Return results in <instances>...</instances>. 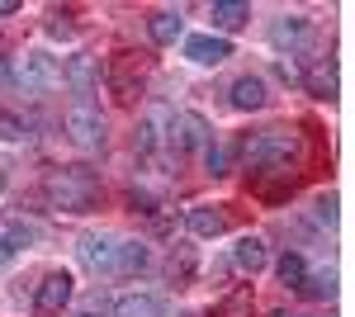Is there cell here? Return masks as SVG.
Listing matches in <instances>:
<instances>
[{
  "instance_id": "cell-12",
  "label": "cell",
  "mask_w": 355,
  "mask_h": 317,
  "mask_svg": "<svg viewBox=\"0 0 355 317\" xmlns=\"http://www.w3.org/2000/svg\"><path fill=\"white\" fill-rule=\"evenodd\" d=\"M114 256H119L114 237H81V261L90 270H114Z\"/></svg>"
},
{
  "instance_id": "cell-13",
  "label": "cell",
  "mask_w": 355,
  "mask_h": 317,
  "mask_svg": "<svg viewBox=\"0 0 355 317\" xmlns=\"http://www.w3.org/2000/svg\"><path fill=\"white\" fill-rule=\"evenodd\" d=\"M266 261H270V256H266V241H261V237H242V241H237V251H232V265H237L242 275L266 270Z\"/></svg>"
},
{
  "instance_id": "cell-6",
  "label": "cell",
  "mask_w": 355,
  "mask_h": 317,
  "mask_svg": "<svg viewBox=\"0 0 355 317\" xmlns=\"http://www.w3.org/2000/svg\"><path fill=\"white\" fill-rule=\"evenodd\" d=\"M185 223H190L194 237H223V232L237 223V213L227 209V204H194V209L185 213Z\"/></svg>"
},
{
  "instance_id": "cell-22",
  "label": "cell",
  "mask_w": 355,
  "mask_h": 317,
  "mask_svg": "<svg viewBox=\"0 0 355 317\" xmlns=\"http://www.w3.org/2000/svg\"><path fill=\"white\" fill-rule=\"evenodd\" d=\"M331 289H336L331 270H318V275H303V284H299V293H308V298H331Z\"/></svg>"
},
{
  "instance_id": "cell-10",
  "label": "cell",
  "mask_w": 355,
  "mask_h": 317,
  "mask_svg": "<svg viewBox=\"0 0 355 317\" xmlns=\"http://www.w3.org/2000/svg\"><path fill=\"white\" fill-rule=\"evenodd\" d=\"M185 57L199 62V67H218V62L232 57V43L218 38V33H194V38H185Z\"/></svg>"
},
{
  "instance_id": "cell-11",
  "label": "cell",
  "mask_w": 355,
  "mask_h": 317,
  "mask_svg": "<svg viewBox=\"0 0 355 317\" xmlns=\"http://www.w3.org/2000/svg\"><path fill=\"white\" fill-rule=\"evenodd\" d=\"M166 303L157 293H123L119 303H114V317H162Z\"/></svg>"
},
{
  "instance_id": "cell-20",
  "label": "cell",
  "mask_w": 355,
  "mask_h": 317,
  "mask_svg": "<svg viewBox=\"0 0 355 317\" xmlns=\"http://www.w3.org/2000/svg\"><path fill=\"white\" fill-rule=\"evenodd\" d=\"M275 275H279V284H284V289H299L303 275H308V265H303L299 251H284V256H279V265H275Z\"/></svg>"
},
{
  "instance_id": "cell-28",
  "label": "cell",
  "mask_w": 355,
  "mask_h": 317,
  "mask_svg": "<svg viewBox=\"0 0 355 317\" xmlns=\"http://www.w3.org/2000/svg\"><path fill=\"white\" fill-rule=\"evenodd\" d=\"M15 10H19L15 0H0V15H15Z\"/></svg>"
},
{
  "instance_id": "cell-8",
  "label": "cell",
  "mask_w": 355,
  "mask_h": 317,
  "mask_svg": "<svg viewBox=\"0 0 355 317\" xmlns=\"http://www.w3.org/2000/svg\"><path fill=\"white\" fill-rule=\"evenodd\" d=\"M67 303H71V275H67V270H57V275H48V280L38 284L33 308H38V317H57Z\"/></svg>"
},
{
  "instance_id": "cell-3",
  "label": "cell",
  "mask_w": 355,
  "mask_h": 317,
  "mask_svg": "<svg viewBox=\"0 0 355 317\" xmlns=\"http://www.w3.org/2000/svg\"><path fill=\"white\" fill-rule=\"evenodd\" d=\"M147 71H152V57H147V53H114V57H110V67H105L110 95L119 100V105H137Z\"/></svg>"
},
{
  "instance_id": "cell-21",
  "label": "cell",
  "mask_w": 355,
  "mask_h": 317,
  "mask_svg": "<svg viewBox=\"0 0 355 317\" xmlns=\"http://www.w3.org/2000/svg\"><path fill=\"white\" fill-rule=\"evenodd\" d=\"M214 317H251V284H242V289L227 293L218 308H214Z\"/></svg>"
},
{
  "instance_id": "cell-30",
  "label": "cell",
  "mask_w": 355,
  "mask_h": 317,
  "mask_svg": "<svg viewBox=\"0 0 355 317\" xmlns=\"http://www.w3.org/2000/svg\"><path fill=\"white\" fill-rule=\"evenodd\" d=\"M0 189H5V171H0Z\"/></svg>"
},
{
  "instance_id": "cell-17",
  "label": "cell",
  "mask_w": 355,
  "mask_h": 317,
  "mask_svg": "<svg viewBox=\"0 0 355 317\" xmlns=\"http://www.w3.org/2000/svg\"><path fill=\"white\" fill-rule=\"evenodd\" d=\"M209 19H214V28H242L251 19V5H242V0H218L209 10Z\"/></svg>"
},
{
  "instance_id": "cell-29",
  "label": "cell",
  "mask_w": 355,
  "mask_h": 317,
  "mask_svg": "<svg viewBox=\"0 0 355 317\" xmlns=\"http://www.w3.org/2000/svg\"><path fill=\"white\" fill-rule=\"evenodd\" d=\"M270 317H299V313H270Z\"/></svg>"
},
{
  "instance_id": "cell-19",
  "label": "cell",
  "mask_w": 355,
  "mask_h": 317,
  "mask_svg": "<svg viewBox=\"0 0 355 317\" xmlns=\"http://www.w3.org/2000/svg\"><path fill=\"white\" fill-rule=\"evenodd\" d=\"M275 48H299L303 38H308V19H299V15H289V19H279V24L270 28Z\"/></svg>"
},
{
  "instance_id": "cell-25",
  "label": "cell",
  "mask_w": 355,
  "mask_h": 317,
  "mask_svg": "<svg viewBox=\"0 0 355 317\" xmlns=\"http://www.w3.org/2000/svg\"><path fill=\"white\" fill-rule=\"evenodd\" d=\"M313 213H318V223H336V199H331V194H322V199H318V204H313Z\"/></svg>"
},
{
  "instance_id": "cell-23",
  "label": "cell",
  "mask_w": 355,
  "mask_h": 317,
  "mask_svg": "<svg viewBox=\"0 0 355 317\" xmlns=\"http://www.w3.org/2000/svg\"><path fill=\"white\" fill-rule=\"evenodd\" d=\"M190 275H194V251H190V246H180V251L171 256V280H175V284H185Z\"/></svg>"
},
{
  "instance_id": "cell-14",
  "label": "cell",
  "mask_w": 355,
  "mask_h": 317,
  "mask_svg": "<svg viewBox=\"0 0 355 317\" xmlns=\"http://www.w3.org/2000/svg\"><path fill=\"white\" fill-rule=\"evenodd\" d=\"M147 246L142 241H119V256H114V275H142L147 270Z\"/></svg>"
},
{
  "instance_id": "cell-1",
  "label": "cell",
  "mask_w": 355,
  "mask_h": 317,
  "mask_svg": "<svg viewBox=\"0 0 355 317\" xmlns=\"http://www.w3.org/2000/svg\"><path fill=\"white\" fill-rule=\"evenodd\" d=\"M43 194L62 213H90L100 204V175L90 166H57L43 175Z\"/></svg>"
},
{
  "instance_id": "cell-9",
  "label": "cell",
  "mask_w": 355,
  "mask_h": 317,
  "mask_svg": "<svg viewBox=\"0 0 355 317\" xmlns=\"http://www.w3.org/2000/svg\"><path fill=\"white\" fill-rule=\"evenodd\" d=\"M171 147H175V161H180V152L209 147V123L199 114H175L171 119Z\"/></svg>"
},
{
  "instance_id": "cell-4",
  "label": "cell",
  "mask_w": 355,
  "mask_h": 317,
  "mask_svg": "<svg viewBox=\"0 0 355 317\" xmlns=\"http://www.w3.org/2000/svg\"><path fill=\"white\" fill-rule=\"evenodd\" d=\"M67 132H71V142L85 147V152H95V147H105V119H100V109L90 105V100H71L67 109Z\"/></svg>"
},
{
  "instance_id": "cell-15",
  "label": "cell",
  "mask_w": 355,
  "mask_h": 317,
  "mask_svg": "<svg viewBox=\"0 0 355 317\" xmlns=\"http://www.w3.org/2000/svg\"><path fill=\"white\" fill-rule=\"evenodd\" d=\"M299 80L308 85V95H318V100H331V95H336V71H331L327 57H322V62H313V71L299 76Z\"/></svg>"
},
{
  "instance_id": "cell-7",
  "label": "cell",
  "mask_w": 355,
  "mask_h": 317,
  "mask_svg": "<svg viewBox=\"0 0 355 317\" xmlns=\"http://www.w3.org/2000/svg\"><path fill=\"white\" fill-rule=\"evenodd\" d=\"M15 80H24V90H57L62 85V62L48 53L24 57V71H15Z\"/></svg>"
},
{
  "instance_id": "cell-5",
  "label": "cell",
  "mask_w": 355,
  "mask_h": 317,
  "mask_svg": "<svg viewBox=\"0 0 355 317\" xmlns=\"http://www.w3.org/2000/svg\"><path fill=\"white\" fill-rule=\"evenodd\" d=\"M299 185V175H294V161L289 166H266V171H251V194L256 199H266V204H284L289 194Z\"/></svg>"
},
{
  "instance_id": "cell-18",
  "label": "cell",
  "mask_w": 355,
  "mask_h": 317,
  "mask_svg": "<svg viewBox=\"0 0 355 317\" xmlns=\"http://www.w3.org/2000/svg\"><path fill=\"white\" fill-rule=\"evenodd\" d=\"M147 28H152V43L171 48V43L180 38V15H175V10H157V15L147 19Z\"/></svg>"
},
{
  "instance_id": "cell-16",
  "label": "cell",
  "mask_w": 355,
  "mask_h": 317,
  "mask_svg": "<svg viewBox=\"0 0 355 317\" xmlns=\"http://www.w3.org/2000/svg\"><path fill=\"white\" fill-rule=\"evenodd\" d=\"M266 100H270V95H266V80L261 76H242L232 85V105L237 109H266Z\"/></svg>"
},
{
  "instance_id": "cell-24",
  "label": "cell",
  "mask_w": 355,
  "mask_h": 317,
  "mask_svg": "<svg viewBox=\"0 0 355 317\" xmlns=\"http://www.w3.org/2000/svg\"><path fill=\"white\" fill-rule=\"evenodd\" d=\"M204 166H209V175H227V152H223L218 142L204 147Z\"/></svg>"
},
{
  "instance_id": "cell-2",
  "label": "cell",
  "mask_w": 355,
  "mask_h": 317,
  "mask_svg": "<svg viewBox=\"0 0 355 317\" xmlns=\"http://www.w3.org/2000/svg\"><path fill=\"white\" fill-rule=\"evenodd\" d=\"M299 147V137L289 128H261V132H246L237 142V166L242 171H266V166H289Z\"/></svg>"
},
{
  "instance_id": "cell-31",
  "label": "cell",
  "mask_w": 355,
  "mask_h": 317,
  "mask_svg": "<svg viewBox=\"0 0 355 317\" xmlns=\"http://www.w3.org/2000/svg\"><path fill=\"white\" fill-rule=\"evenodd\" d=\"M81 317H95V313H81Z\"/></svg>"
},
{
  "instance_id": "cell-27",
  "label": "cell",
  "mask_w": 355,
  "mask_h": 317,
  "mask_svg": "<svg viewBox=\"0 0 355 317\" xmlns=\"http://www.w3.org/2000/svg\"><path fill=\"white\" fill-rule=\"evenodd\" d=\"M19 123H15V119H10V114H0V137H19Z\"/></svg>"
},
{
  "instance_id": "cell-26",
  "label": "cell",
  "mask_w": 355,
  "mask_h": 317,
  "mask_svg": "<svg viewBox=\"0 0 355 317\" xmlns=\"http://www.w3.org/2000/svg\"><path fill=\"white\" fill-rule=\"evenodd\" d=\"M10 85H19V80H15V67L0 57V90H10Z\"/></svg>"
}]
</instances>
